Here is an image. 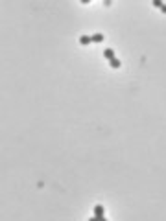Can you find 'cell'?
<instances>
[{"mask_svg": "<svg viewBox=\"0 0 166 221\" xmlns=\"http://www.w3.org/2000/svg\"><path fill=\"white\" fill-rule=\"evenodd\" d=\"M103 57H105L107 61L114 59V50H113V48H107V50H103Z\"/></svg>", "mask_w": 166, "mask_h": 221, "instance_id": "6da1fadb", "label": "cell"}, {"mask_svg": "<svg viewBox=\"0 0 166 221\" xmlns=\"http://www.w3.org/2000/svg\"><path fill=\"white\" fill-rule=\"evenodd\" d=\"M91 43H92V37H89V35H83V37H79V44L87 46V44H91Z\"/></svg>", "mask_w": 166, "mask_h": 221, "instance_id": "7a4b0ae2", "label": "cell"}, {"mask_svg": "<svg viewBox=\"0 0 166 221\" xmlns=\"http://www.w3.org/2000/svg\"><path fill=\"white\" fill-rule=\"evenodd\" d=\"M109 65H111V68H120L122 63H120V59H116V57H114V59H111V61H109Z\"/></svg>", "mask_w": 166, "mask_h": 221, "instance_id": "3957f363", "label": "cell"}, {"mask_svg": "<svg viewBox=\"0 0 166 221\" xmlns=\"http://www.w3.org/2000/svg\"><path fill=\"white\" fill-rule=\"evenodd\" d=\"M102 41H103L102 33H94V35H92V43H102Z\"/></svg>", "mask_w": 166, "mask_h": 221, "instance_id": "277c9868", "label": "cell"}, {"mask_svg": "<svg viewBox=\"0 0 166 221\" xmlns=\"http://www.w3.org/2000/svg\"><path fill=\"white\" fill-rule=\"evenodd\" d=\"M153 6H157V8H161V6H162V2H161V0H153Z\"/></svg>", "mask_w": 166, "mask_h": 221, "instance_id": "5b68a950", "label": "cell"}, {"mask_svg": "<svg viewBox=\"0 0 166 221\" xmlns=\"http://www.w3.org/2000/svg\"><path fill=\"white\" fill-rule=\"evenodd\" d=\"M161 11H162V13H166V4H162V6H161Z\"/></svg>", "mask_w": 166, "mask_h": 221, "instance_id": "8992f818", "label": "cell"}]
</instances>
